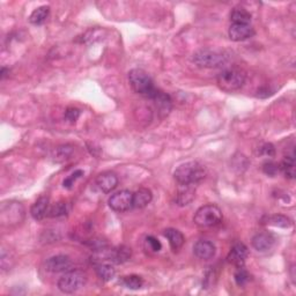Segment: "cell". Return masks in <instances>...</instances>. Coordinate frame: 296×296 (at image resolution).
<instances>
[{"label":"cell","instance_id":"83f0119b","mask_svg":"<svg viewBox=\"0 0 296 296\" xmlns=\"http://www.w3.org/2000/svg\"><path fill=\"white\" fill-rule=\"evenodd\" d=\"M234 277H235V281L237 285L241 287L246 285L250 280V275L248 273V271L244 270L243 266L237 267V271L235 272V275H234Z\"/></svg>","mask_w":296,"mask_h":296},{"label":"cell","instance_id":"836d02e7","mask_svg":"<svg viewBox=\"0 0 296 296\" xmlns=\"http://www.w3.org/2000/svg\"><path fill=\"white\" fill-rule=\"evenodd\" d=\"M7 72L10 73V69L6 68V67H3L2 68V73H0V79H2V80L5 79V77L7 76Z\"/></svg>","mask_w":296,"mask_h":296},{"label":"cell","instance_id":"9a60e30c","mask_svg":"<svg viewBox=\"0 0 296 296\" xmlns=\"http://www.w3.org/2000/svg\"><path fill=\"white\" fill-rule=\"evenodd\" d=\"M131 248L126 245H119L117 248H114L108 251V261L115 264H123L126 263L131 258Z\"/></svg>","mask_w":296,"mask_h":296},{"label":"cell","instance_id":"3957f363","mask_svg":"<svg viewBox=\"0 0 296 296\" xmlns=\"http://www.w3.org/2000/svg\"><path fill=\"white\" fill-rule=\"evenodd\" d=\"M246 74L241 68H226L216 78L217 86L224 92H234L243 87L245 84Z\"/></svg>","mask_w":296,"mask_h":296},{"label":"cell","instance_id":"f1b7e54d","mask_svg":"<svg viewBox=\"0 0 296 296\" xmlns=\"http://www.w3.org/2000/svg\"><path fill=\"white\" fill-rule=\"evenodd\" d=\"M145 246L146 249L150 250L152 252H159L162 249V245L160 243L159 240H156L153 236H148L145 240Z\"/></svg>","mask_w":296,"mask_h":296},{"label":"cell","instance_id":"8fae6325","mask_svg":"<svg viewBox=\"0 0 296 296\" xmlns=\"http://www.w3.org/2000/svg\"><path fill=\"white\" fill-rule=\"evenodd\" d=\"M275 237L271 233H258L252 238V246L259 252L269 251L273 248Z\"/></svg>","mask_w":296,"mask_h":296},{"label":"cell","instance_id":"7c38bea8","mask_svg":"<svg viewBox=\"0 0 296 296\" xmlns=\"http://www.w3.org/2000/svg\"><path fill=\"white\" fill-rule=\"evenodd\" d=\"M248 248L243 243H236L228 253V262L236 267L244 266L245 259L248 258Z\"/></svg>","mask_w":296,"mask_h":296},{"label":"cell","instance_id":"484cf974","mask_svg":"<svg viewBox=\"0 0 296 296\" xmlns=\"http://www.w3.org/2000/svg\"><path fill=\"white\" fill-rule=\"evenodd\" d=\"M73 152V148L71 146H60L58 148H56L55 151V154H53V158L57 162H60V161H64V160L68 159L69 156H71Z\"/></svg>","mask_w":296,"mask_h":296},{"label":"cell","instance_id":"e0dca14e","mask_svg":"<svg viewBox=\"0 0 296 296\" xmlns=\"http://www.w3.org/2000/svg\"><path fill=\"white\" fill-rule=\"evenodd\" d=\"M195 193H196L195 185H180L179 184L176 203H177L179 206H187V205L190 204L193 200V198H195Z\"/></svg>","mask_w":296,"mask_h":296},{"label":"cell","instance_id":"2e32d148","mask_svg":"<svg viewBox=\"0 0 296 296\" xmlns=\"http://www.w3.org/2000/svg\"><path fill=\"white\" fill-rule=\"evenodd\" d=\"M49 209H50V206H49V198L43 196L40 197V198L35 201V204L32 205L30 208V214L35 220L40 221L43 220L44 217L49 214Z\"/></svg>","mask_w":296,"mask_h":296},{"label":"cell","instance_id":"d6986e66","mask_svg":"<svg viewBox=\"0 0 296 296\" xmlns=\"http://www.w3.org/2000/svg\"><path fill=\"white\" fill-rule=\"evenodd\" d=\"M153 199L152 191L148 189H139L137 192L133 193V207L134 208H145Z\"/></svg>","mask_w":296,"mask_h":296},{"label":"cell","instance_id":"ffe728a7","mask_svg":"<svg viewBox=\"0 0 296 296\" xmlns=\"http://www.w3.org/2000/svg\"><path fill=\"white\" fill-rule=\"evenodd\" d=\"M95 271L97 277L103 281L113 280L115 275H116V270L109 263H98L95 265Z\"/></svg>","mask_w":296,"mask_h":296},{"label":"cell","instance_id":"52a82bcc","mask_svg":"<svg viewBox=\"0 0 296 296\" xmlns=\"http://www.w3.org/2000/svg\"><path fill=\"white\" fill-rule=\"evenodd\" d=\"M109 206L115 212L123 213L133 207V193L123 190L115 193L109 198Z\"/></svg>","mask_w":296,"mask_h":296},{"label":"cell","instance_id":"4316f807","mask_svg":"<svg viewBox=\"0 0 296 296\" xmlns=\"http://www.w3.org/2000/svg\"><path fill=\"white\" fill-rule=\"evenodd\" d=\"M269 224L273 225L275 227H281V228H289L291 226V222L288 217L283 215H273L269 217Z\"/></svg>","mask_w":296,"mask_h":296},{"label":"cell","instance_id":"ba28073f","mask_svg":"<svg viewBox=\"0 0 296 296\" xmlns=\"http://www.w3.org/2000/svg\"><path fill=\"white\" fill-rule=\"evenodd\" d=\"M72 267V261L68 256L65 254H57V256L50 257L45 262V270L51 273L66 272Z\"/></svg>","mask_w":296,"mask_h":296},{"label":"cell","instance_id":"277c9868","mask_svg":"<svg viewBox=\"0 0 296 296\" xmlns=\"http://www.w3.org/2000/svg\"><path fill=\"white\" fill-rule=\"evenodd\" d=\"M192 61L201 68H216L227 63V56L217 50L201 49L193 55Z\"/></svg>","mask_w":296,"mask_h":296},{"label":"cell","instance_id":"4fadbf2b","mask_svg":"<svg viewBox=\"0 0 296 296\" xmlns=\"http://www.w3.org/2000/svg\"><path fill=\"white\" fill-rule=\"evenodd\" d=\"M151 100L154 101V103L156 105V109H158V113L160 114L161 117H166L169 115L171 110V98L168 94L160 92V90H156V93L154 94V96L151 98Z\"/></svg>","mask_w":296,"mask_h":296},{"label":"cell","instance_id":"d4e9b609","mask_svg":"<svg viewBox=\"0 0 296 296\" xmlns=\"http://www.w3.org/2000/svg\"><path fill=\"white\" fill-rule=\"evenodd\" d=\"M68 213V205L64 201H59L53 205V206L49 209V214L48 216L50 217H63L66 216Z\"/></svg>","mask_w":296,"mask_h":296},{"label":"cell","instance_id":"9c48e42d","mask_svg":"<svg viewBox=\"0 0 296 296\" xmlns=\"http://www.w3.org/2000/svg\"><path fill=\"white\" fill-rule=\"evenodd\" d=\"M229 37L234 42H242V41L249 40L254 35V29L251 24H237L232 23L229 27Z\"/></svg>","mask_w":296,"mask_h":296},{"label":"cell","instance_id":"603a6c76","mask_svg":"<svg viewBox=\"0 0 296 296\" xmlns=\"http://www.w3.org/2000/svg\"><path fill=\"white\" fill-rule=\"evenodd\" d=\"M119 283L125 288L132 289V290H137L140 289L142 285H143V280L141 277L139 275H126V277H123L121 280H119Z\"/></svg>","mask_w":296,"mask_h":296},{"label":"cell","instance_id":"5b68a950","mask_svg":"<svg viewBox=\"0 0 296 296\" xmlns=\"http://www.w3.org/2000/svg\"><path fill=\"white\" fill-rule=\"evenodd\" d=\"M87 282V274L81 270L67 271L58 280V288L65 294H73L80 290Z\"/></svg>","mask_w":296,"mask_h":296},{"label":"cell","instance_id":"7402d4cb","mask_svg":"<svg viewBox=\"0 0 296 296\" xmlns=\"http://www.w3.org/2000/svg\"><path fill=\"white\" fill-rule=\"evenodd\" d=\"M230 21L237 24H250V22H251V14L244 8H235L230 13Z\"/></svg>","mask_w":296,"mask_h":296},{"label":"cell","instance_id":"d6a6232c","mask_svg":"<svg viewBox=\"0 0 296 296\" xmlns=\"http://www.w3.org/2000/svg\"><path fill=\"white\" fill-rule=\"evenodd\" d=\"M259 153L265 156H274L275 154V148L272 143H264L259 150Z\"/></svg>","mask_w":296,"mask_h":296},{"label":"cell","instance_id":"30bf717a","mask_svg":"<svg viewBox=\"0 0 296 296\" xmlns=\"http://www.w3.org/2000/svg\"><path fill=\"white\" fill-rule=\"evenodd\" d=\"M96 185L102 192L109 193L117 188L118 178L115 172L104 171L97 176Z\"/></svg>","mask_w":296,"mask_h":296},{"label":"cell","instance_id":"7a4b0ae2","mask_svg":"<svg viewBox=\"0 0 296 296\" xmlns=\"http://www.w3.org/2000/svg\"><path fill=\"white\" fill-rule=\"evenodd\" d=\"M129 82L135 93L140 94V95H143L148 98L153 97L156 90H158L155 88L151 77L143 69L140 68L131 69L129 72Z\"/></svg>","mask_w":296,"mask_h":296},{"label":"cell","instance_id":"5bb4252c","mask_svg":"<svg viewBox=\"0 0 296 296\" xmlns=\"http://www.w3.org/2000/svg\"><path fill=\"white\" fill-rule=\"evenodd\" d=\"M215 250V245L209 241L201 240L193 245V253L196 254V257L203 259V261H208V259L214 257Z\"/></svg>","mask_w":296,"mask_h":296},{"label":"cell","instance_id":"ac0fdd59","mask_svg":"<svg viewBox=\"0 0 296 296\" xmlns=\"http://www.w3.org/2000/svg\"><path fill=\"white\" fill-rule=\"evenodd\" d=\"M164 236H166L167 240L169 241V244L174 251H177V250L182 248L185 242L183 234L180 233L179 230L174 228H168L164 230Z\"/></svg>","mask_w":296,"mask_h":296},{"label":"cell","instance_id":"4dcf8cb0","mask_svg":"<svg viewBox=\"0 0 296 296\" xmlns=\"http://www.w3.org/2000/svg\"><path fill=\"white\" fill-rule=\"evenodd\" d=\"M279 169H280V167H279L278 164L274 163V162H266L264 164V167H263V170H264L265 174L271 176V177L277 175L279 172Z\"/></svg>","mask_w":296,"mask_h":296},{"label":"cell","instance_id":"6da1fadb","mask_svg":"<svg viewBox=\"0 0 296 296\" xmlns=\"http://www.w3.org/2000/svg\"><path fill=\"white\" fill-rule=\"evenodd\" d=\"M174 177L180 185H196L206 177V169L199 162H187L175 170Z\"/></svg>","mask_w":296,"mask_h":296},{"label":"cell","instance_id":"f546056e","mask_svg":"<svg viewBox=\"0 0 296 296\" xmlns=\"http://www.w3.org/2000/svg\"><path fill=\"white\" fill-rule=\"evenodd\" d=\"M81 176H84V171H82V170H76L73 172V174H71L68 176V177H66L64 179L63 187L65 189H71L74 185V183H76V180L79 179Z\"/></svg>","mask_w":296,"mask_h":296},{"label":"cell","instance_id":"1f68e13d","mask_svg":"<svg viewBox=\"0 0 296 296\" xmlns=\"http://www.w3.org/2000/svg\"><path fill=\"white\" fill-rule=\"evenodd\" d=\"M80 117V110L77 108H68L65 113V119L69 123H76Z\"/></svg>","mask_w":296,"mask_h":296},{"label":"cell","instance_id":"8992f818","mask_svg":"<svg viewBox=\"0 0 296 296\" xmlns=\"http://www.w3.org/2000/svg\"><path fill=\"white\" fill-rule=\"evenodd\" d=\"M222 220V212L216 205H205L196 212L193 221L199 227H213L220 224Z\"/></svg>","mask_w":296,"mask_h":296},{"label":"cell","instance_id":"cb8c5ba5","mask_svg":"<svg viewBox=\"0 0 296 296\" xmlns=\"http://www.w3.org/2000/svg\"><path fill=\"white\" fill-rule=\"evenodd\" d=\"M280 169L283 171V174L287 178L289 179H294L295 177V159H294V154L291 155H287L285 160L281 162Z\"/></svg>","mask_w":296,"mask_h":296},{"label":"cell","instance_id":"44dd1931","mask_svg":"<svg viewBox=\"0 0 296 296\" xmlns=\"http://www.w3.org/2000/svg\"><path fill=\"white\" fill-rule=\"evenodd\" d=\"M50 14V7L49 6H41L34 10V12L29 16L30 23L35 24V26H40L47 21L48 16Z\"/></svg>","mask_w":296,"mask_h":296}]
</instances>
